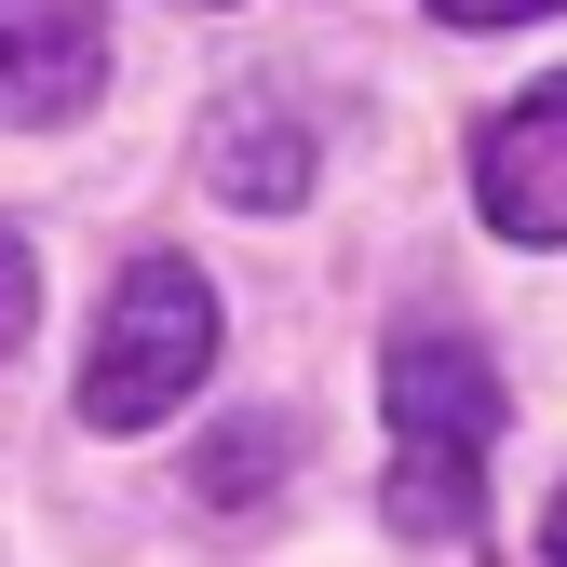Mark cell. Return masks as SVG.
Here are the masks:
<instances>
[{"mask_svg": "<svg viewBox=\"0 0 567 567\" xmlns=\"http://www.w3.org/2000/svg\"><path fill=\"white\" fill-rule=\"evenodd\" d=\"M486 446H501V365L446 311L392 324V351H379V514L405 540H460L486 501Z\"/></svg>", "mask_w": 567, "mask_h": 567, "instance_id": "obj_1", "label": "cell"}, {"mask_svg": "<svg viewBox=\"0 0 567 567\" xmlns=\"http://www.w3.org/2000/svg\"><path fill=\"white\" fill-rule=\"evenodd\" d=\"M217 379V284L189 257H135L82 338V433H163V419Z\"/></svg>", "mask_w": 567, "mask_h": 567, "instance_id": "obj_2", "label": "cell"}, {"mask_svg": "<svg viewBox=\"0 0 567 567\" xmlns=\"http://www.w3.org/2000/svg\"><path fill=\"white\" fill-rule=\"evenodd\" d=\"M95 95H109L95 0H0V135H68Z\"/></svg>", "mask_w": 567, "mask_h": 567, "instance_id": "obj_3", "label": "cell"}, {"mask_svg": "<svg viewBox=\"0 0 567 567\" xmlns=\"http://www.w3.org/2000/svg\"><path fill=\"white\" fill-rule=\"evenodd\" d=\"M473 203L501 244H567V82H527L473 135Z\"/></svg>", "mask_w": 567, "mask_h": 567, "instance_id": "obj_4", "label": "cell"}, {"mask_svg": "<svg viewBox=\"0 0 567 567\" xmlns=\"http://www.w3.org/2000/svg\"><path fill=\"white\" fill-rule=\"evenodd\" d=\"M203 176H217V203H244V217H284V203L311 189V122L257 82V95H230L203 122Z\"/></svg>", "mask_w": 567, "mask_h": 567, "instance_id": "obj_5", "label": "cell"}, {"mask_svg": "<svg viewBox=\"0 0 567 567\" xmlns=\"http://www.w3.org/2000/svg\"><path fill=\"white\" fill-rule=\"evenodd\" d=\"M257 473H298V419H244L189 460V501L203 514H257Z\"/></svg>", "mask_w": 567, "mask_h": 567, "instance_id": "obj_6", "label": "cell"}, {"mask_svg": "<svg viewBox=\"0 0 567 567\" xmlns=\"http://www.w3.org/2000/svg\"><path fill=\"white\" fill-rule=\"evenodd\" d=\"M28 324H41V257H28V230L0 217V365L28 351Z\"/></svg>", "mask_w": 567, "mask_h": 567, "instance_id": "obj_7", "label": "cell"}, {"mask_svg": "<svg viewBox=\"0 0 567 567\" xmlns=\"http://www.w3.org/2000/svg\"><path fill=\"white\" fill-rule=\"evenodd\" d=\"M446 28H540V14H567V0H433Z\"/></svg>", "mask_w": 567, "mask_h": 567, "instance_id": "obj_8", "label": "cell"}, {"mask_svg": "<svg viewBox=\"0 0 567 567\" xmlns=\"http://www.w3.org/2000/svg\"><path fill=\"white\" fill-rule=\"evenodd\" d=\"M540 554H554V567H567V486H554V514H540Z\"/></svg>", "mask_w": 567, "mask_h": 567, "instance_id": "obj_9", "label": "cell"}]
</instances>
